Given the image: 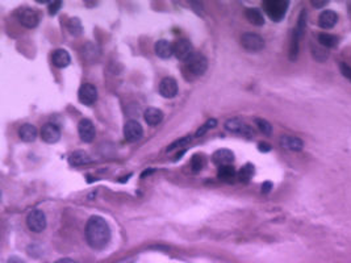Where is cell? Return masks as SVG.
Instances as JSON below:
<instances>
[{
  "label": "cell",
  "mask_w": 351,
  "mask_h": 263,
  "mask_svg": "<svg viewBox=\"0 0 351 263\" xmlns=\"http://www.w3.org/2000/svg\"><path fill=\"white\" fill-rule=\"evenodd\" d=\"M86 239L92 249L100 250L106 247L110 239L108 222L100 216H91L86 225Z\"/></svg>",
  "instance_id": "cell-1"
},
{
  "label": "cell",
  "mask_w": 351,
  "mask_h": 263,
  "mask_svg": "<svg viewBox=\"0 0 351 263\" xmlns=\"http://www.w3.org/2000/svg\"><path fill=\"white\" fill-rule=\"evenodd\" d=\"M208 67V61L201 53H193L184 62V70L192 78H199L204 74Z\"/></svg>",
  "instance_id": "cell-2"
},
{
  "label": "cell",
  "mask_w": 351,
  "mask_h": 263,
  "mask_svg": "<svg viewBox=\"0 0 351 263\" xmlns=\"http://www.w3.org/2000/svg\"><path fill=\"white\" fill-rule=\"evenodd\" d=\"M263 9L266 15L272 21H282L288 9V1L286 0H266L263 1Z\"/></svg>",
  "instance_id": "cell-3"
},
{
  "label": "cell",
  "mask_w": 351,
  "mask_h": 263,
  "mask_svg": "<svg viewBox=\"0 0 351 263\" xmlns=\"http://www.w3.org/2000/svg\"><path fill=\"white\" fill-rule=\"evenodd\" d=\"M241 45L246 52L257 53L265 48V40L255 33H245L241 37Z\"/></svg>",
  "instance_id": "cell-4"
},
{
  "label": "cell",
  "mask_w": 351,
  "mask_h": 263,
  "mask_svg": "<svg viewBox=\"0 0 351 263\" xmlns=\"http://www.w3.org/2000/svg\"><path fill=\"white\" fill-rule=\"evenodd\" d=\"M27 225L34 233H41L42 230L46 228V216L45 213L40 210H34L29 212L27 216Z\"/></svg>",
  "instance_id": "cell-5"
},
{
  "label": "cell",
  "mask_w": 351,
  "mask_h": 263,
  "mask_svg": "<svg viewBox=\"0 0 351 263\" xmlns=\"http://www.w3.org/2000/svg\"><path fill=\"white\" fill-rule=\"evenodd\" d=\"M193 53H195V52H193L192 44L188 41L187 38H179V40L174 44V55H175L179 61L186 62Z\"/></svg>",
  "instance_id": "cell-6"
},
{
  "label": "cell",
  "mask_w": 351,
  "mask_h": 263,
  "mask_svg": "<svg viewBox=\"0 0 351 263\" xmlns=\"http://www.w3.org/2000/svg\"><path fill=\"white\" fill-rule=\"evenodd\" d=\"M143 129L141 124L135 120H129L124 125V136L129 142H137L142 138Z\"/></svg>",
  "instance_id": "cell-7"
},
{
  "label": "cell",
  "mask_w": 351,
  "mask_h": 263,
  "mask_svg": "<svg viewBox=\"0 0 351 263\" xmlns=\"http://www.w3.org/2000/svg\"><path fill=\"white\" fill-rule=\"evenodd\" d=\"M17 20L20 21L21 25H24L25 28L28 29L36 28L37 25H38V16H37L36 11H33L32 8H28V7L19 9Z\"/></svg>",
  "instance_id": "cell-8"
},
{
  "label": "cell",
  "mask_w": 351,
  "mask_h": 263,
  "mask_svg": "<svg viewBox=\"0 0 351 263\" xmlns=\"http://www.w3.org/2000/svg\"><path fill=\"white\" fill-rule=\"evenodd\" d=\"M78 98H79V102L84 104V105H92L96 102V99H98V90H96V87L94 84L84 83L81 87V90H79Z\"/></svg>",
  "instance_id": "cell-9"
},
{
  "label": "cell",
  "mask_w": 351,
  "mask_h": 263,
  "mask_svg": "<svg viewBox=\"0 0 351 263\" xmlns=\"http://www.w3.org/2000/svg\"><path fill=\"white\" fill-rule=\"evenodd\" d=\"M225 128L228 129L229 132H234V133H238V134H242L246 138H251L254 136V131L249 125H246L242 121L237 119H230L225 123Z\"/></svg>",
  "instance_id": "cell-10"
},
{
  "label": "cell",
  "mask_w": 351,
  "mask_h": 263,
  "mask_svg": "<svg viewBox=\"0 0 351 263\" xmlns=\"http://www.w3.org/2000/svg\"><path fill=\"white\" fill-rule=\"evenodd\" d=\"M78 133H79V137L83 142H91L95 138V134H96L92 121H90L88 119L81 120L78 124Z\"/></svg>",
  "instance_id": "cell-11"
},
{
  "label": "cell",
  "mask_w": 351,
  "mask_h": 263,
  "mask_svg": "<svg viewBox=\"0 0 351 263\" xmlns=\"http://www.w3.org/2000/svg\"><path fill=\"white\" fill-rule=\"evenodd\" d=\"M160 94L166 99L175 98L178 94V83L174 78H163L160 83Z\"/></svg>",
  "instance_id": "cell-12"
},
{
  "label": "cell",
  "mask_w": 351,
  "mask_h": 263,
  "mask_svg": "<svg viewBox=\"0 0 351 263\" xmlns=\"http://www.w3.org/2000/svg\"><path fill=\"white\" fill-rule=\"evenodd\" d=\"M41 138L46 144H55L61 138V131L54 124H45L41 128Z\"/></svg>",
  "instance_id": "cell-13"
},
{
  "label": "cell",
  "mask_w": 351,
  "mask_h": 263,
  "mask_svg": "<svg viewBox=\"0 0 351 263\" xmlns=\"http://www.w3.org/2000/svg\"><path fill=\"white\" fill-rule=\"evenodd\" d=\"M213 163H216L218 167L222 166H230L233 160H234V154L228 149H220L217 150L215 154L212 156Z\"/></svg>",
  "instance_id": "cell-14"
},
{
  "label": "cell",
  "mask_w": 351,
  "mask_h": 263,
  "mask_svg": "<svg viewBox=\"0 0 351 263\" xmlns=\"http://www.w3.org/2000/svg\"><path fill=\"white\" fill-rule=\"evenodd\" d=\"M155 54L162 59H168L174 54V45L170 44L166 40H160V41L155 42L154 45Z\"/></svg>",
  "instance_id": "cell-15"
},
{
  "label": "cell",
  "mask_w": 351,
  "mask_h": 263,
  "mask_svg": "<svg viewBox=\"0 0 351 263\" xmlns=\"http://www.w3.org/2000/svg\"><path fill=\"white\" fill-rule=\"evenodd\" d=\"M280 145H282V148L291 150V152H300L304 148V142L294 136H282L280 137Z\"/></svg>",
  "instance_id": "cell-16"
},
{
  "label": "cell",
  "mask_w": 351,
  "mask_h": 263,
  "mask_svg": "<svg viewBox=\"0 0 351 263\" xmlns=\"http://www.w3.org/2000/svg\"><path fill=\"white\" fill-rule=\"evenodd\" d=\"M52 61H53L54 66L58 69H65L70 65L71 62V57L70 54L66 52L65 49H57L52 55Z\"/></svg>",
  "instance_id": "cell-17"
},
{
  "label": "cell",
  "mask_w": 351,
  "mask_h": 263,
  "mask_svg": "<svg viewBox=\"0 0 351 263\" xmlns=\"http://www.w3.org/2000/svg\"><path fill=\"white\" fill-rule=\"evenodd\" d=\"M337 21H338V16H337V13H335L334 11H330V9L324 11V12L321 13L319 17V25L324 29L333 28V26L337 24Z\"/></svg>",
  "instance_id": "cell-18"
},
{
  "label": "cell",
  "mask_w": 351,
  "mask_h": 263,
  "mask_svg": "<svg viewBox=\"0 0 351 263\" xmlns=\"http://www.w3.org/2000/svg\"><path fill=\"white\" fill-rule=\"evenodd\" d=\"M143 117H145V121H146L149 125L155 127V125H158V124L162 123V120H163V113H162V111L158 109V108L150 107L145 111Z\"/></svg>",
  "instance_id": "cell-19"
},
{
  "label": "cell",
  "mask_w": 351,
  "mask_h": 263,
  "mask_svg": "<svg viewBox=\"0 0 351 263\" xmlns=\"http://www.w3.org/2000/svg\"><path fill=\"white\" fill-rule=\"evenodd\" d=\"M19 137L24 142H33L37 138V129L32 124H24L23 127L19 129Z\"/></svg>",
  "instance_id": "cell-20"
},
{
  "label": "cell",
  "mask_w": 351,
  "mask_h": 263,
  "mask_svg": "<svg viewBox=\"0 0 351 263\" xmlns=\"http://www.w3.org/2000/svg\"><path fill=\"white\" fill-rule=\"evenodd\" d=\"M245 16L249 20V23H251L255 26H262V25L265 24V17H263L259 9L247 8L245 11Z\"/></svg>",
  "instance_id": "cell-21"
},
{
  "label": "cell",
  "mask_w": 351,
  "mask_h": 263,
  "mask_svg": "<svg viewBox=\"0 0 351 263\" xmlns=\"http://www.w3.org/2000/svg\"><path fill=\"white\" fill-rule=\"evenodd\" d=\"M88 162H91V158L86 152H75L69 157V163L71 166H82Z\"/></svg>",
  "instance_id": "cell-22"
},
{
  "label": "cell",
  "mask_w": 351,
  "mask_h": 263,
  "mask_svg": "<svg viewBox=\"0 0 351 263\" xmlns=\"http://www.w3.org/2000/svg\"><path fill=\"white\" fill-rule=\"evenodd\" d=\"M254 171H255V169H254L253 164H245V166L240 170V173H238V179H240V182H242V183H249V182L251 181V178L254 177Z\"/></svg>",
  "instance_id": "cell-23"
},
{
  "label": "cell",
  "mask_w": 351,
  "mask_h": 263,
  "mask_svg": "<svg viewBox=\"0 0 351 263\" xmlns=\"http://www.w3.org/2000/svg\"><path fill=\"white\" fill-rule=\"evenodd\" d=\"M319 42L325 48H334L338 44V37L333 36V34H326V33H321L317 37Z\"/></svg>",
  "instance_id": "cell-24"
},
{
  "label": "cell",
  "mask_w": 351,
  "mask_h": 263,
  "mask_svg": "<svg viewBox=\"0 0 351 263\" xmlns=\"http://www.w3.org/2000/svg\"><path fill=\"white\" fill-rule=\"evenodd\" d=\"M67 29H69V32L71 33L73 36H81L83 32L82 23H81V20H79L78 17H73V19H70L69 23H67Z\"/></svg>",
  "instance_id": "cell-25"
},
{
  "label": "cell",
  "mask_w": 351,
  "mask_h": 263,
  "mask_svg": "<svg viewBox=\"0 0 351 263\" xmlns=\"http://www.w3.org/2000/svg\"><path fill=\"white\" fill-rule=\"evenodd\" d=\"M234 177H236V170L232 164L230 166H222L218 169V178L222 181H232Z\"/></svg>",
  "instance_id": "cell-26"
},
{
  "label": "cell",
  "mask_w": 351,
  "mask_h": 263,
  "mask_svg": "<svg viewBox=\"0 0 351 263\" xmlns=\"http://www.w3.org/2000/svg\"><path fill=\"white\" fill-rule=\"evenodd\" d=\"M306 12L305 11H301L300 13V17L297 20V25H296V29H295V33L297 34L298 38H301L305 33V26H306Z\"/></svg>",
  "instance_id": "cell-27"
},
{
  "label": "cell",
  "mask_w": 351,
  "mask_h": 263,
  "mask_svg": "<svg viewBox=\"0 0 351 263\" xmlns=\"http://www.w3.org/2000/svg\"><path fill=\"white\" fill-rule=\"evenodd\" d=\"M255 124H257L258 129H259V131H261L263 134H266V136H271L272 127H271V124H270L267 120L255 119Z\"/></svg>",
  "instance_id": "cell-28"
},
{
  "label": "cell",
  "mask_w": 351,
  "mask_h": 263,
  "mask_svg": "<svg viewBox=\"0 0 351 263\" xmlns=\"http://www.w3.org/2000/svg\"><path fill=\"white\" fill-rule=\"evenodd\" d=\"M298 36L296 33L294 32V36H292V42H291V49H290V58L292 61H295L297 58L298 54Z\"/></svg>",
  "instance_id": "cell-29"
},
{
  "label": "cell",
  "mask_w": 351,
  "mask_h": 263,
  "mask_svg": "<svg viewBox=\"0 0 351 263\" xmlns=\"http://www.w3.org/2000/svg\"><path fill=\"white\" fill-rule=\"evenodd\" d=\"M203 166H204V158H203V157L199 156V154L192 157V159H191L192 171L197 173V171H200V170L203 169Z\"/></svg>",
  "instance_id": "cell-30"
},
{
  "label": "cell",
  "mask_w": 351,
  "mask_h": 263,
  "mask_svg": "<svg viewBox=\"0 0 351 263\" xmlns=\"http://www.w3.org/2000/svg\"><path fill=\"white\" fill-rule=\"evenodd\" d=\"M216 125H217V121H216V120H215V119L208 120V121H207V123H205L204 125H203V127L199 128V129H197L196 136H197V137L203 136V134H204L205 132L208 131V129H211V128H215V127H216Z\"/></svg>",
  "instance_id": "cell-31"
},
{
  "label": "cell",
  "mask_w": 351,
  "mask_h": 263,
  "mask_svg": "<svg viewBox=\"0 0 351 263\" xmlns=\"http://www.w3.org/2000/svg\"><path fill=\"white\" fill-rule=\"evenodd\" d=\"M312 52H313V57H315V59H317V61H325L327 58V53L324 49H321V48L313 46V48H312Z\"/></svg>",
  "instance_id": "cell-32"
},
{
  "label": "cell",
  "mask_w": 351,
  "mask_h": 263,
  "mask_svg": "<svg viewBox=\"0 0 351 263\" xmlns=\"http://www.w3.org/2000/svg\"><path fill=\"white\" fill-rule=\"evenodd\" d=\"M339 69H341V73H342V75L345 77V78L347 79V80H350L351 82V67L349 65H346V63H339Z\"/></svg>",
  "instance_id": "cell-33"
},
{
  "label": "cell",
  "mask_w": 351,
  "mask_h": 263,
  "mask_svg": "<svg viewBox=\"0 0 351 263\" xmlns=\"http://www.w3.org/2000/svg\"><path fill=\"white\" fill-rule=\"evenodd\" d=\"M62 7V1H59V0H57V1H52L49 5V13L50 15H55V13L61 9Z\"/></svg>",
  "instance_id": "cell-34"
},
{
  "label": "cell",
  "mask_w": 351,
  "mask_h": 263,
  "mask_svg": "<svg viewBox=\"0 0 351 263\" xmlns=\"http://www.w3.org/2000/svg\"><path fill=\"white\" fill-rule=\"evenodd\" d=\"M310 4L313 5L315 8H323L324 5L329 4V0H312Z\"/></svg>",
  "instance_id": "cell-35"
},
{
  "label": "cell",
  "mask_w": 351,
  "mask_h": 263,
  "mask_svg": "<svg viewBox=\"0 0 351 263\" xmlns=\"http://www.w3.org/2000/svg\"><path fill=\"white\" fill-rule=\"evenodd\" d=\"M271 188H272V183H271V182H265L263 185H262V192L269 193L270 191H271Z\"/></svg>",
  "instance_id": "cell-36"
},
{
  "label": "cell",
  "mask_w": 351,
  "mask_h": 263,
  "mask_svg": "<svg viewBox=\"0 0 351 263\" xmlns=\"http://www.w3.org/2000/svg\"><path fill=\"white\" fill-rule=\"evenodd\" d=\"M258 149H259L261 152L266 153V152H270V150H271V146L267 144H265V142H261V144H259V146H258Z\"/></svg>",
  "instance_id": "cell-37"
},
{
  "label": "cell",
  "mask_w": 351,
  "mask_h": 263,
  "mask_svg": "<svg viewBox=\"0 0 351 263\" xmlns=\"http://www.w3.org/2000/svg\"><path fill=\"white\" fill-rule=\"evenodd\" d=\"M186 141H188V138H183V140H179V141H175V144H172L170 148H167V150H172L174 148H176V146H180V145L186 144Z\"/></svg>",
  "instance_id": "cell-38"
},
{
  "label": "cell",
  "mask_w": 351,
  "mask_h": 263,
  "mask_svg": "<svg viewBox=\"0 0 351 263\" xmlns=\"http://www.w3.org/2000/svg\"><path fill=\"white\" fill-rule=\"evenodd\" d=\"M55 263H77V262L70 258H63V259H59V261H57Z\"/></svg>",
  "instance_id": "cell-39"
},
{
  "label": "cell",
  "mask_w": 351,
  "mask_h": 263,
  "mask_svg": "<svg viewBox=\"0 0 351 263\" xmlns=\"http://www.w3.org/2000/svg\"><path fill=\"white\" fill-rule=\"evenodd\" d=\"M8 263H24V262H23L21 259L17 258V257H12V258L8 261Z\"/></svg>",
  "instance_id": "cell-40"
},
{
  "label": "cell",
  "mask_w": 351,
  "mask_h": 263,
  "mask_svg": "<svg viewBox=\"0 0 351 263\" xmlns=\"http://www.w3.org/2000/svg\"><path fill=\"white\" fill-rule=\"evenodd\" d=\"M347 9H349V13L351 15V3H349V5H347Z\"/></svg>",
  "instance_id": "cell-41"
}]
</instances>
